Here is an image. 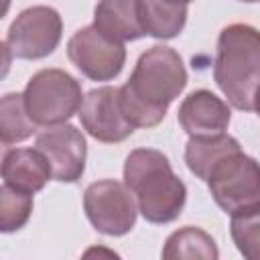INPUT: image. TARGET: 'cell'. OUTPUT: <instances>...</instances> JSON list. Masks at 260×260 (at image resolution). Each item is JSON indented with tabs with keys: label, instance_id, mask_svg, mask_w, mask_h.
Wrapping results in <instances>:
<instances>
[{
	"label": "cell",
	"instance_id": "1",
	"mask_svg": "<svg viewBox=\"0 0 260 260\" xmlns=\"http://www.w3.org/2000/svg\"><path fill=\"white\" fill-rule=\"evenodd\" d=\"M187 85V69L181 55L165 45L146 49L120 87V106L134 128H152L165 120V114Z\"/></svg>",
	"mask_w": 260,
	"mask_h": 260
},
{
	"label": "cell",
	"instance_id": "2",
	"mask_svg": "<svg viewBox=\"0 0 260 260\" xmlns=\"http://www.w3.org/2000/svg\"><path fill=\"white\" fill-rule=\"evenodd\" d=\"M124 183L148 223H171L185 207L187 187L160 150L134 148L124 160Z\"/></svg>",
	"mask_w": 260,
	"mask_h": 260
},
{
	"label": "cell",
	"instance_id": "3",
	"mask_svg": "<svg viewBox=\"0 0 260 260\" xmlns=\"http://www.w3.org/2000/svg\"><path fill=\"white\" fill-rule=\"evenodd\" d=\"M213 81L228 98L230 106L242 112L254 110V98L260 89V30L234 22L221 28L217 37Z\"/></svg>",
	"mask_w": 260,
	"mask_h": 260
},
{
	"label": "cell",
	"instance_id": "4",
	"mask_svg": "<svg viewBox=\"0 0 260 260\" xmlns=\"http://www.w3.org/2000/svg\"><path fill=\"white\" fill-rule=\"evenodd\" d=\"M24 106L37 126H55L67 122L83 104L81 83L67 71L49 67L37 71L24 91Z\"/></svg>",
	"mask_w": 260,
	"mask_h": 260
},
{
	"label": "cell",
	"instance_id": "5",
	"mask_svg": "<svg viewBox=\"0 0 260 260\" xmlns=\"http://www.w3.org/2000/svg\"><path fill=\"white\" fill-rule=\"evenodd\" d=\"M205 183L213 201L228 215L260 203V162L244 154L242 148L219 158Z\"/></svg>",
	"mask_w": 260,
	"mask_h": 260
},
{
	"label": "cell",
	"instance_id": "6",
	"mask_svg": "<svg viewBox=\"0 0 260 260\" xmlns=\"http://www.w3.org/2000/svg\"><path fill=\"white\" fill-rule=\"evenodd\" d=\"M83 211L89 223L104 236H124L134 223L138 203L126 183L116 179H102L87 185L83 193Z\"/></svg>",
	"mask_w": 260,
	"mask_h": 260
},
{
	"label": "cell",
	"instance_id": "7",
	"mask_svg": "<svg viewBox=\"0 0 260 260\" xmlns=\"http://www.w3.org/2000/svg\"><path fill=\"white\" fill-rule=\"evenodd\" d=\"M63 20L51 6H30L22 10L8 26L4 49L16 59H43L49 57L61 43Z\"/></svg>",
	"mask_w": 260,
	"mask_h": 260
},
{
	"label": "cell",
	"instance_id": "8",
	"mask_svg": "<svg viewBox=\"0 0 260 260\" xmlns=\"http://www.w3.org/2000/svg\"><path fill=\"white\" fill-rule=\"evenodd\" d=\"M69 61L91 81H112L118 77L126 63L124 43L112 41L93 24L83 26L67 41Z\"/></svg>",
	"mask_w": 260,
	"mask_h": 260
},
{
	"label": "cell",
	"instance_id": "9",
	"mask_svg": "<svg viewBox=\"0 0 260 260\" xmlns=\"http://www.w3.org/2000/svg\"><path fill=\"white\" fill-rule=\"evenodd\" d=\"M35 146L47 156L53 179L61 183H77L85 173L87 144L81 130L73 124H55L47 126L37 134Z\"/></svg>",
	"mask_w": 260,
	"mask_h": 260
},
{
	"label": "cell",
	"instance_id": "10",
	"mask_svg": "<svg viewBox=\"0 0 260 260\" xmlns=\"http://www.w3.org/2000/svg\"><path fill=\"white\" fill-rule=\"evenodd\" d=\"M77 116L83 130L100 142H122L134 132L120 106V87L102 85L87 91Z\"/></svg>",
	"mask_w": 260,
	"mask_h": 260
},
{
	"label": "cell",
	"instance_id": "11",
	"mask_svg": "<svg viewBox=\"0 0 260 260\" xmlns=\"http://www.w3.org/2000/svg\"><path fill=\"white\" fill-rule=\"evenodd\" d=\"M177 120L189 136H215L223 134L232 122L228 102L209 89L191 91L179 106Z\"/></svg>",
	"mask_w": 260,
	"mask_h": 260
},
{
	"label": "cell",
	"instance_id": "12",
	"mask_svg": "<svg viewBox=\"0 0 260 260\" xmlns=\"http://www.w3.org/2000/svg\"><path fill=\"white\" fill-rule=\"evenodd\" d=\"M2 179L8 187L35 195L53 179L47 156L35 148H6L2 156Z\"/></svg>",
	"mask_w": 260,
	"mask_h": 260
},
{
	"label": "cell",
	"instance_id": "13",
	"mask_svg": "<svg viewBox=\"0 0 260 260\" xmlns=\"http://www.w3.org/2000/svg\"><path fill=\"white\" fill-rule=\"evenodd\" d=\"M93 26L118 43L142 39L144 28L138 16V0H98Z\"/></svg>",
	"mask_w": 260,
	"mask_h": 260
},
{
	"label": "cell",
	"instance_id": "14",
	"mask_svg": "<svg viewBox=\"0 0 260 260\" xmlns=\"http://www.w3.org/2000/svg\"><path fill=\"white\" fill-rule=\"evenodd\" d=\"M138 16L144 35L154 39H175L187 24V4L169 0H138Z\"/></svg>",
	"mask_w": 260,
	"mask_h": 260
},
{
	"label": "cell",
	"instance_id": "15",
	"mask_svg": "<svg viewBox=\"0 0 260 260\" xmlns=\"http://www.w3.org/2000/svg\"><path fill=\"white\" fill-rule=\"evenodd\" d=\"M240 148H242L240 142L225 132L215 136H189L185 144V162H187V169L197 179L207 181L213 165L225 154Z\"/></svg>",
	"mask_w": 260,
	"mask_h": 260
},
{
	"label": "cell",
	"instance_id": "16",
	"mask_svg": "<svg viewBox=\"0 0 260 260\" xmlns=\"http://www.w3.org/2000/svg\"><path fill=\"white\" fill-rule=\"evenodd\" d=\"M219 256V250L215 246V240L195 225H185L177 232H173L162 248V258L177 260V258H201V260H215Z\"/></svg>",
	"mask_w": 260,
	"mask_h": 260
},
{
	"label": "cell",
	"instance_id": "17",
	"mask_svg": "<svg viewBox=\"0 0 260 260\" xmlns=\"http://www.w3.org/2000/svg\"><path fill=\"white\" fill-rule=\"evenodd\" d=\"M37 128L39 126L30 120L26 112L22 93H6L0 100V134H2V144L6 148L10 144L30 138L37 132Z\"/></svg>",
	"mask_w": 260,
	"mask_h": 260
},
{
	"label": "cell",
	"instance_id": "18",
	"mask_svg": "<svg viewBox=\"0 0 260 260\" xmlns=\"http://www.w3.org/2000/svg\"><path fill=\"white\" fill-rule=\"evenodd\" d=\"M232 240L248 260H260V203L232 215Z\"/></svg>",
	"mask_w": 260,
	"mask_h": 260
},
{
	"label": "cell",
	"instance_id": "19",
	"mask_svg": "<svg viewBox=\"0 0 260 260\" xmlns=\"http://www.w3.org/2000/svg\"><path fill=\"white\" fill-rule=\"evenodd\" d=\"M32 213V195L16 191L6 183L0 187V230L12 234L26 225Z\"/></svg>",
	"mask_w": 260,
	"mask_h": 260
},
{
	"label": "cell",
	"instance_id": "20",
	"mask_svg": "<svg viewBox=\"0 0 260 260\" xmlns=\"http://www.w3.org/2000/svg\"><path fill=\"white\" fill-rule=\"evenodd\" d=\"M254 112L260 116V89L256 91V98H254Z\"/></svg>",
	"mask_w": 260,
	"mask_h": 260
},
{
	"label": "cell",
	"instance_id": "21",
	"mask_svg": "<svg viewBox=\"0 0 260 260\" xmlns=\"http://www.w3.org/2000/svg\"><path fill=\"white\" fill-rule=\"evenodd\" d=\"M169 2H177V4H189V2H193V0H169Z\"/></svg>",
	"mask_w": 260,
	"mask_h": 260
},
{
	"label": "cell",
	"instance_id": "22",
	"mask_svg": "<svg viewBox=\"0 0 260 260\" xmlns=\"http://www.w3.org/2000/svg\"><path fill=\"white\" fill-rule=\"evenodd\" d=\"M240 2H248L250 4V2H260V0H240Z\"/></svg>",
	"mask_w": 260,
	"mask_h": 260
}]
</instances>
